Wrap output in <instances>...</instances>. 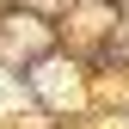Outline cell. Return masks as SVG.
<instances>
[{
    "label": "cell",
    "mask_w": 129,
    "mask_h": 129,
    "mask_svg": "<svg viewBox=\"0 0 129 129\" xmlns=\"http://www.w3.org/2000/svg\"><path fill=\"white\" fill-rule=\"evenodd\" d=\"M43 92H49L55 105H74V74L68 68H43Z\"/></svg>",
    "instance_id": "obj_1"
},
{
    "label": "cell",
    "mask_w": 129,
    "mask_h": 129,
    "mask_svg": "<svg viewBox=\"0 0 129 129\" xmlns=\"http://www.w3.org/2000/svg\"><path fill=\"white\" fill-rule=\"evenodd\" d=\"M12 99H19V92H12V80L0 74V105H12Z\"/></svg>",
    "instance_id": "obj_2"
}]
</instances>
